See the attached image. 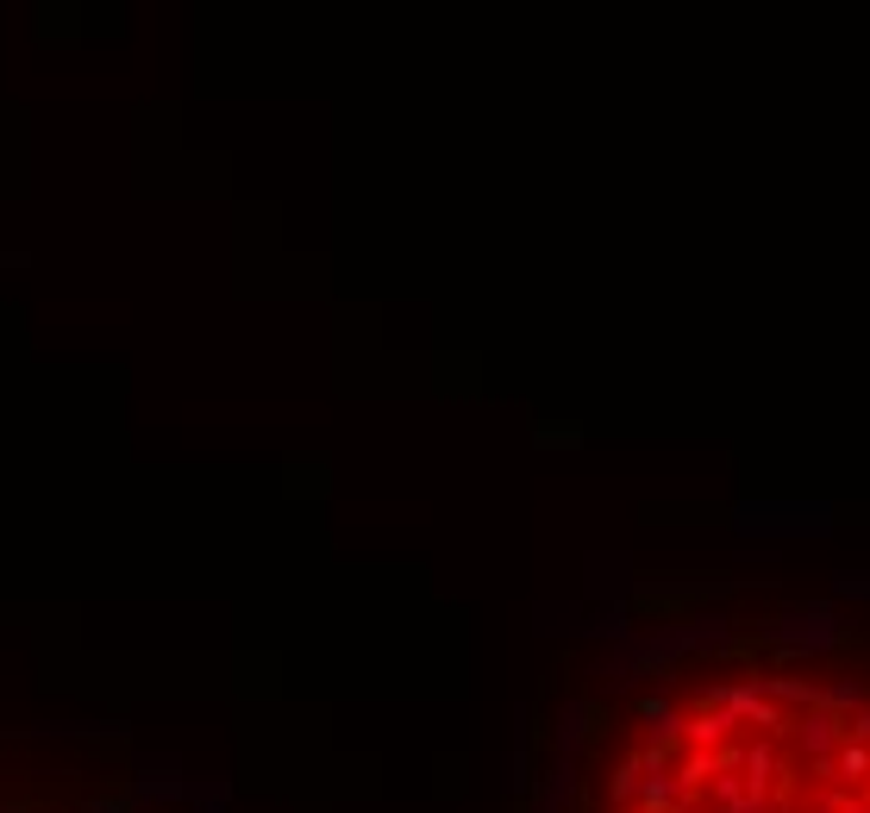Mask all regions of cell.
<instances>
[{"instance_id": "6da1fadb", "label": "cell", "mask_w": 870, "mask_h": 813, "mask_svg": "<svg viewBox=\"0 0 870 813\" xmlns=\"http://www.w3.org/2000/svg\"><path fill=\"white\" fill-rule=\"evenodd\" d=\"M789 744L801 751V763L808 770H820V763L839 758V744H846V720H839L833 708H808L789 720Z\"/></svg>"}, {"instance_id": "9c48e42d", "label": "cell", "mask_w": 870, "mask_h": 813, "mask_svg": "<svg viewBox=\"0 0 870 813\" xmlns=\"http://www.w3.org/2000/svg\"><path fill=\"white\" fill-rule=\"evenodd\" d=\"M639 782H645V763H639V751L633 758H620L614 763V776H608V795L627 807V801H639Z\"/></svg>"}, {"instance_id": "52a82bcc", "label": "cell", "mask_w": 870, "mask_h": 813, "mask_svg": "<svg viewBox=\"0 0 870 813\" xmlns=\"http://www.w3.org/2000/svg\"><path fill=\"white\" fill-rule=\"evenodd\" d=\"M765 694H770V701H777L783 713L820 708V682H801V675H765Z\"/></svg>"}, {"instance_id": "8fae6325", "label": "cell", "mask_w": 870, "mask_h": 813, "mask_svg": "<svg viewBox=\"0 0 870 813\" xmlns=\"http://www.w3.org/2000/svg\"><path fill=\"white\" fill-rule=\"evenodd\" d=\"M846 744H870V694L858 701V713H846Z\"/></svg>"}, {"instance_id": "8992f818", "label": "cell", "mask_w": 870, "mask_h": 813, "mask_svg": "<svg viewBox=\"0 0 870 813\" xmlns=\"http://www.w3.org/2000/svg\"><path fill=\"white\" fill-rule=\"evenodd\" d=\"M639 720H645V744H670V751H682V726H689V713H682L677 701L651 694V701H639Z\"/></svg>"}, {"instance_id": "5b68a950", "label": "cell", "mask_w": 870, "mask_h": 813, "mask_svg": "<svg viewBox=\"0 0 870 813\" xmlns=\"http://www.w3.org/2000/svg\"><path fill=\"white\" fill-rule=\"evenodd\" d=\"M689 801H696V795L682 789L677 770H645V782H639V807H633V813H682Z\"/></svg>"}, {"instance_id": "ba28073f", "label": "cell", "mask_w": 870, "mask_h": 813, "mask_svg": "<svg viewBox=\"0 0 870 813\" xmlns=\"http://www.w3.org/2000/svg\"><path fill=\"white\" fill-rule=\"evenodd\" d=\"M833 789H846V795L870 789V744H839V758H833Z\"/></svg>"}, {"instance_id": "7a4b0ae2", "label": "cell", "mask_w": 870, "mask_h": 813, "mask_svg": "<svg viewBox=\"0 0 870 813\" xmlns=\"http://www.w3.org/2000/svg\"><path fill=\"white\" fill-rule=\"evenodd\" d=\"M739 744V720L727 708H689V726H682V751H720L727 758Z\"/></svg>"}, {"instance_id": "3957f363", "label": "cell", "mask_w": 870, "mask_h": 813, "mask_svg": "<svg viewBox=\"0 0 870 813\" xmlns=\"http://www.w3.org/2000/svg\"><path fill=\"white\" fill-rule=\"evenodd\" d=\"M770 632H777L789 651H820V644L839 639V613L833 607H801V613H789V620L770 626Z\"/></svg>"}, {"instance_id": "30bf717a", "label": "cell", "mask_w": 870, "mask_h": 813, "mask_svg": "<svg viewBox=\"0 0 870 813\" xmlns=\"http://www.w3.org/2000/svg\"><path fill=\"white\" fill-rule=\"evenodd\" d=\"M864 682H833V689H820V708H833L839 720H846V713H858V701H864Z\"/></svg>"}, {"instance_id": "7c38bea8", "label": "cell", "mask_w": 870, "mask_h": 813, "mask_svg": "<svg viewBox=\"0 0 870 813\" xmlns=\"http://www.w3.org/2000/svg\"><path fill=\"white\" fill-rule=\"evenodd\" d=\"M820 813H870L864 795H846V789H833V795L820 801Z\"/></svg>"}, {"instance_id": "277c9868", "label": "cell", "mask_w": 870, "mask_h": 813, "mask_svg": "<svg viewBox=\"0 0 870 813\" xmlns=\"http://www.w3.org/2000/svg\"><path fill=\"white\" fill-rule=\"evenodd\" d=\"M727 763L751 782V789H765V795H770V782L783 776V751H777V739H758V732L732 744V751H727Z\"/></svg>"}]
</instances>
